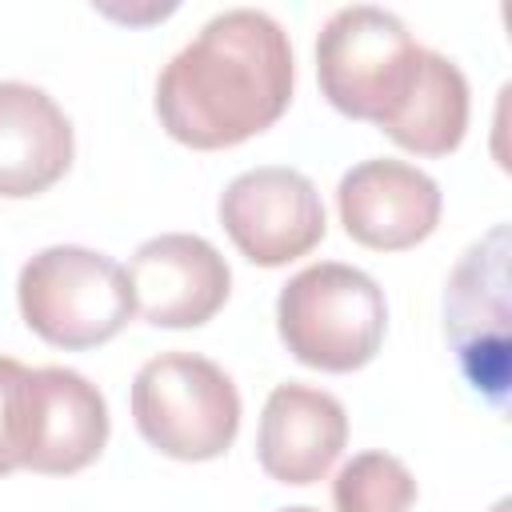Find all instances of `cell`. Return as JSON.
Instances as JSON below:
<instances>
[{
  "instance_id": "obj_1",
  "label": "cell",
  "mask_w": 512,
  "mask_h": 512,
  "mask_svg": "<svg viewBox=\"0 0 512 512\" xmlns=\"http://www.w3.org/2000/svg\"><path fill=\"white\" fill-rule=\"evenodd\" d=\"M296 64L280 20L260 8L216 12L160 72V128L200 152L232 148L272 128L292 100Z\"/></svg>"
},
{
  "instance_id": "obj_2",
  "label": "cell",
  "mask_w": 512,
  "mask_h": 512,
  "mask_svg": "<svg viewBox=\"0 0 512 512\" xmlns=\"http://www.w3.org/2000/svg\"><path fill=\"white\" fill-rule=\"evenodd\" d=\"M424 52L396 12L348 4L316 36V80L340 116L388 132L420 84Z\"/></svg>"
},
{
  "instance_id": "obj_3",
  "label": "cell",
  "mask_w": 512,
  "mask_h": 512,
  "mask_svg": "<svg viewBox=\"0 0 512 512\" xmlns=\"http://www.w3.org/2000/svg\"><path fill=\"white\" fill-rule=\"evenodd\" d=\"M276 332L300 364L320 372H356L384 344L388 304L368 272L320 260L280 288Z\"/></svg>"
},
{
  "instance_id": "obj_4",
  "label": "cell",
  "mask_w": 512,
  "mask_h": 512,
  "mask_svg": "<svg viewBox=\"0 0 512 512\" xmlns=\"http://www.w3.org/2000/svg\"><path fill=\"white\" fill-rule=\"evenodd\" d=\"M24 324L52 348L84 352L108 344L136 312L128 272L92 248L52 244L40 248L16 280Z\"/></svg>"
},
{
  "instance_id": "obj_5",
  "label": "cell",
  "mask_w": 512,
  "mask_h": 512,
  "mask_svg": "<svg viewBox=\"0 0 512 512\" xmlns=\"http://www.w3.org/2000/svg\"><path fill=\"white\" fill-rule=\"evenodd\" d=\"M132 420L160 456L216 460L240 432V392L216 360L160 352L132 380Z\"/></svg>"
},
{
  "instance_id": "obj_6",
  "label": "cell",
  "mask_w": 512,
  "mask_h": 512,
  "mask_svg": "<svg viewBox=\"0 0 512 512\" xmlns=\"http://www.w3.org/2000/svg\"><path fill=\"white\" fill-rule=\"evenodd\" d=\"M508 224L488 228L456 260L444 288V336L476 396L504 408L512 340H508Z\"/></svg>"
},
{
  "instance_id": "obj_7",
  "label": "cell",
  "mask_w": 512,
  "mask_h": 512,
  "mask_svg": "<svg viewBox=\"0 0 512 512\" xmlns=\"http://www.w3.org/2000/svg\"><path fill=\"white\" fill-rule=\"evenodd\" d=\"M220 224L236 252L260 268L308 256L328 232L316 184L284 164L248 168L228 180L220 192Z\"/></svg>"
},
{
  "instance_id": "obj_8",
  "label": "cell",
  "mask_w": 512,
  "mask_h": 512,
  "mask_svg": "<svg viewBox=\"0 0 512 512\" xmlns=\"http://www.w3.org/2000/svg\"><path fill=\"white\" fill-rule=\"evenodd\" d=\"M108 444L104 392L60 364L28 368L20 416V468L40 476H72Z\"/></svg>"
},
{
  "instance_id": "obj_9",
  "label": "cell",
  "mask_w": 512,
  "mask_h": 512,
  "mask_svg": "<svg viewBox=\"0 0 512 512\" xmlns=\"http://www.w3.org/2000/svg\"><path fill=\"white\" fill-rule=\"evenodd\" d=\"M124 272L140 320L156 328H200L224 308L232 292L228 260L216 252V244L192 232L144 240Z\"/></svg>"
},
{
  "instance_id": "obj_10",
  "label": "cell",
  "mask_w": 512,
  "mask_h": 512,
  "mask_svg": "<svg viewBox=\"0 0 512 512\" xmlns=\"http://www.w3.org/2000/svg\"><path fill=\"white\" fill-rule=\"evenodd\" d=\"M336 208L344 232L372 252H404L440 224V184L408 160L372 156L340 176Z\"/></svg>"
},
{
  "instance_id": "obj_11",
  "label": "cell",
  "mask_w": 512,
  "mask_h": 512,
  "mask_svg": "<svg viewBox=\"0 0 512 512\" xmlns=\"http://www.w3.org/2000/svg\"><path fill=\"white\" fill-rule=\"evenodd\" d=\"M344 444L348 416L332 392L296 380L268 392L256 428V460L272 480L292 488L316 484L320 476H328Z\"/></svg>"
},
{
  "instance_id": "obj_12",
  "label": "cell",
  "mask_w": 512,
  "mask_h": 512,
  "mask_svg": "<svg viewBox=\"0 0 512 512\" xmlns=\"http://www.w3.org/2000/svg\"><path fill=\"white\" fill-rule=\"evenodd\" d=\"M72 120L36 84L0 80V196L28 200L72 168Z\"/></svg>"
},
{
  "instance_id": "obj_13",
  "label": "cell",
  "mask_w": 512,
  "mask_h": 512,
  "mask_svg": "<svg viewBox=\"0 0 512 512\" xmlns=\"http://www.w3.org/2000/svg\"><path fill=\"white\" fill-rule=\"evenodd\" d=\"M464 132H468V80L456 60L428 48L420 84L404 104V112L396 116V124L388 128V136L416 156H448L460 148Z\"/></svg>"
},
{
  "instance_id": "obj_14",
  "label": "cell",
  "mask_w": 512,
  "mask_h": 512,
  "mask_svg": "<svg viewBox=\"0 0 512 512\" xmlns=\"http://www.w3.org/2000/svg\"><path fill=\"white\" fill-rule=\"evenodd\" d=\"M336 512H408L416 504V480L392 452H360L332 480Z\"/></svg>"
},
{
  "instance_id": "obj_15",
  "label": "cell",
  "mask_w": 512,
  "mask_h": 512,
  "mask_svg": "<svg viewBox=\"0 0 512 512\" xmlns=\"http://www.w3.org/2000/svg\"><path fill=\"white\" fill-rule=\"evenodd\" d=\"M24 380H28V368L20 360H12V356H0V476L20 468Z\"/></svg>"
},
{
  "instance_id": "obj_16",
  "label": "cell",
  "mask_w": 512,
  "mask_h": 512,
  "mask_svg": "<svg viewBox=\"0 0 512 512\" xmlns=\"http://www.w3.org/2000/svg\"><path fill=\"white\" fill-rule=\"evenodd\" d=\"M492 512H508V500H496V504H492Z\"/></svg>"
},
{
  "instance_id": "obj_17",
  "label": "cell",
  "mask_w": 512,
  "mask_h": 512,
  "mask_svg": "<svg viewBox=\"0 0 512 512\" xmlns=\"http://www.w3.org/2000/svg\"><path fill=\"white\" fill-rule=\"evenodd\" d=\"M280 512H316V508H304V504H296V508H280Z\"/></svg>"
}]
</instances>
